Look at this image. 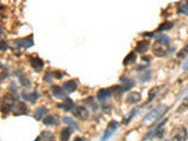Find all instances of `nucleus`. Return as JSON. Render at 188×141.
<instances>
[{
	"instance_id": "2eb2a0df",
	"label": "nucleus",
	"mask_w": 188,
	"mask_h": 141,
	"mask_svg": "<svg viewBox=\"0 0 188 141\" xmlns=\"http://www.w3.org/2000/svg\"><path fill=\"white\" fill-rule=\"evenodd\" d=\"M166 47L165 45H161V44H158L156 42L155 45L153 46V53L156 57H165L166 55Z\"/></svg>"
},
{
	"instance_id": "0eeeda50",
	"label": "nucleus",
	"mask_w": 188,
	"mask_h": 141,
	"mask_svg": "<svg viewBox=\"0 0 188 141\" xmlns=\"http://www.w3.org/2000/svg\"><path fill=\"white\" fill-rule=\"evenodd\" d=\"M62 88H64V91L67 94L73 93V92H75L76 88H78V81H76V80H68V81L64 82Z\"/></svg>"
},
{
	"instance_id": "cd10ccee",
	"label": "nucleus",
	"mask_w": 188,
	"mask_h": 141,
	"mask_svg": "<svg viewBox=\"0 0 188 141\" xmlns=\"http://www.w3.org/2000/svg\"><path fill=\"white\" fill-rule=\"evenodd\" d=\"M64 122L66 124V125H68V126H71V127L75 128V129H78V124H76L72 118H68V116L64 118Z\"/></svg>"
},
{
	"instance_id": "7ed1b4c3",
	"label": "nucleus",
	"mask_w": 188,
	"mask_h": 141,
	"mask_svg": "<svg viewBox=\"0 0 188 141\" xmlns=\"http://www.w3.org/2000/svg\"><path fill=\"white\" fill-rule=\"evenodd\" d=\"M173 141H186L187 140V129L185 127H177L172 132Z\"/></svg>"
},
{
	"instance_id": "7c9ffc66",
	"label": "nucleus",
	"mask_w": 188,
	"mask_h": 141,
	"mask_svg": "<svg viewBox=\"0 0 188 141\" xmlns=\"http://www.w3.org/2000/svg\"><path fill=\"white\" fill-rule=\"evenodd\" d=\"M159 87H154V88L150 89L149 94H148V101H152V100L155 98V95L158 94V92H159Z\"/></svg>"
},
{
	"instance_id": "393cba45",
	"label": "nucleus",
	"mask_w": 188,
	"mask_h": 141,
	"mask_svg": "<svg viewBox=\"0 0 188 141\" xmlns=\"http://www.w3.org/2000/svg\"><path fill=\"white\" fill-rule=\"evenodd\" d=\"M84 104H85V106H91L92 107V110L93 112H95V110H98V105L95 104V101H94V98H88L87 100H85L84 101Z\"/></svg>"
},
{
	"instance_id": "f03ea898",
	"label": "nucleus",
	"mask_w": 188,
	"mask_h": 141,
	"mask_svg": "<svg viewBox=\"0 0 188 141\" xmlns=\"http://www.w3.org/2000/svg\"><path fill=\"white\" fill-rule=\"evenodd\" d=\"M16 98L11 95V94H5L4 96H2V99H1V112L4 113V114H7V113H10L11 110H13V107H14V105H16Z\"/></svg>"
},
{
	"instance_id": "a211bd4d",
	"label": "nucleus",
	"mask_w": 188,
	"mask_h": 141,
	"mask_svg": "<svg viewBox=\"0 0 188 141\" xmlns=\"http://www.w3.org/2000/svg\"><path fill=\"white\" fill-rule=\"evenodd\" d=\"M43 122L46 126H57L59 124V120H58V116L55 115H47L43 119Z\"/></svg>"
},
{
	"instance_id": "5701e85b",
	"label": "nucleus",
	"mask_w": 188,
	"mask_h": 141,
	"mask_svg": "<svg viewBox=\"0 0 188 141\" xmlns=\"http://www.w3.org/2000/svg\"><path fill=\"white\" fill-rule=\"evenodd\" d=\"M135 58H136V55H135V52L128 53V54L126 55V58L124 59V65H125V66H128L129 63H134Z\"/></svg>"
},
{
	"instance_id": "c756f323",
	"label": "nucleus",
	"mask_w": 188,
	"mask_h": 141,
	"mask_svg": "<svg viewBox=\"0 0 188 141\" xmlns=\"http://www.w3.org/2000/svg\"><path fill=\"white\" fill-rule=\"evenodd\" d=\"M186 55H188V45H186L182 49H180L179 53H177V58H179V59H183Z\"/></svg>"
},
{
	"instance_id": "412c9836",
	"label": "nucleus",
	"mask_w": 188,
	"mask_h": 141,
	"mask_svg": "<svg viewBox=\"0 0 188 141\" xmlns=\"http://www.w3.org/2000/svg\"><path fill=\"white\" fill-rule=\"evenodd\" d=\"M177 11H179L181 14L188 16V0H185V1L179 2V5H177Z\"/></svg>"
},
{
	"instance_id": "f257e3e1",
	"label": "nucleus",
	"mask_w": 188,
	"mask_h": 141,
	"mask_svg": "<svg viewBox=\"0 0 188 141\" xmlns=\"http://www.w3.org/2000/svg\"><path fill=\"white\" fill-rule=\"evenodd\" d=\"M168 110L167 108V106L165 105H160V106H158L155 107L153 110H150L148 114L145 116V119H144V122H154V121L159 120V119H161L163 115L166 114V112Z\"/></svg>"
},
{
	"instance_id": "423d86ee",
	"label": "nucleus",
	"mask_w": 188,
	"mask_h": 141,
	"mask_svg": "<svg viewBox=\"0 0 188 141\" xmlns=\"http://www.w3.org/2000/svg\"><path fill=\"white\" fill-rule=\"evenodd\" d=\"M30 63L35 72H41L44 68V61L39 57H31L30 58Z\"/></svg>"
},
{
	"instance_id": "aec40b11",
	"label": "nucleus",
	"mask_w": 188,
	"mask_h": 141,
	"mask_svg": "<svg viewBox=\"0 0 188 141\" xmlns=\"http://www.w3.org/2000/svg\"><path fill=\"white\" fill-rule=\"evenodd\" d=\"M16 75L19 77V80H20V84L24 86V87H30L31 86V81L27 79V77L25 75V73L22 71H19L16 72Z\"/></svg>"
},
{
	"instance_id": "39448f33",
	"label": "nucleus",
	"mask_w": 188,
	"mask_h": 141,
	"mask_svg": "<svg viewBox=\"0 0 188 141\" xmlns=\"http://www.w3.org/2000/svg\"><path fill=\"white\" fill-rule=\"evenodd\" d=\"M117 128H118V122L115 120L111 121L109 124H108L107 128H106V131L103 133V135L101 138V141H107L111 136L113 135V133L117 131Z\"/></svg>"
},
{
	"instance_id": "c85d7f7f",
	"label": "nucleus",
	"mask_w": 188,
	"mask_h": 141,
	"mask_svg": "<svg viewBox=\"0 0 188 141\" xmlns=\"http://www.w3.org/2000/svg\"><path fill=\"white\" fill-rule=\"evenodd\" d=\"M152 71H147L146 73H144L141 77H140V81H142V82H146V81H148V80H150V78H152Z\"/></svg>"
},
{
	"instance_id": "72a5a7b5",
	"label": "nucleus",
	"mask_w": 188,
	"mask_h": 141,
	"mask_svg": "<svg viewBox=\"0 0 188 141\" xmlns=\"http://www.w3.org/2000/svg\"><path fill=\"white\" fill-rule=\"evenodd\" d=\"M45 81H47V82H51L52 81V73H47L45 75Z\"/></svg>"
},
{
	"instance_id": "9b49d317",
	"label": "nucleus",
	"mask_w": 188,
	"mask_h": 141,
	"mask_svg": "<svg viewBox=\"0 0 188 141\" xmlns=\"http://www.w3.org/2000/svg\"><path fill=\"white\" fill-rule=\"evenodd\" d=\"M120 80H121V84H122V86H121V92H127V91H129L132 87H134L135 82L132 79H128V78H126V77H121Z\"/></svg>"
},
{
	"instance_id": "4c0bfd02",
	"label": "nucleus",
	"mask_w": 188,
	"mask_h": 141,
	"mask_svg": "<svg viewBox=\"0 0 188 141\" xmlns=\"http://www.w3.org/2000/svg\"><path fill=\"white\" fill-rule=\"evenodd\" d=\"M142 60H146V61H148V60H150V58L149 57H144V58H142Z\"/></svg>"
},
{
	"instance_id": "4be33fe9",
	"label": "nucleus",
	"mask_w": 188,
	"mask_h": 141,
	"mask_svg": "<svg viewBox=\"0 0 188 141\" xmlns=\"http://www.w3.org/2000/svg\"><path fill=\"white\" fill-rule=\"evenodd\" d=\"M70 136H71V128L70 127H65L64 129L61 131V134H60V140L70 141Z\"/></svg>"
},
{
	"instance_id": "1a4fd4ad",
	"label": "nucleus",
	"mask_w": 188,
	"mask_h": 141,
	"mask_svg": "<svg viewBox=\"0 0 188 141\" xmlns=\"http://www.w3.org/2000/svg\"><path fill=\"white\" fill-rule=\"evenodd\" d=\"M113 92H114V89H113V88H102V89H100V91L98 92V94H97V99L99 100V101H105V100H107L108 98L112 95Z\"/></svg>"
},
{
	"instance_id": "20e7f679",
	"label": "nucleus",
	"mask_w": 188,
	"mask_h": 141,
	"mask_svg": "<svg viewBox=\"0 0 188 141\" xmlns=\"http://www.w3.org/2000/svg\"><path fill=\"white\" fill-rule=\"evenodd\" d=\"M33 44H34V41H33V35H32V34H31L30 37L24 38V39H18V40H16V41L13 42L14 47L25 48V49L30 48V47H32Z\"/></svg>"
},
{
	"instance_id": "f3484780",
	"label": "nucleus",
	"mask_w": 188,
	"mask_h": 141,
	"mask_svg": "<svg viewBox=\"0 0 188 141\" xmlns=\"http://www.w3.org/2000/svg\"><path fill=\"white\" fill-rule=\"evenodd\" d=\"M126 101H127V104H129V105L136 104V102L141 101V94H140L139 92H132V93L128 94Z\"/></svg>"
},
{
	"instance_id": "6ab92c4d",
	"label": "nucleus",
	"mask_w": 188,
	"mask_h": 141,
	"mask_svg": "<svg viewBox=\"0 0 188 141\" xmlns=\"http://www.w3.org/2000/svg\"><path fill=\"white\" fill-rule=\"evenodd\" d=\"M46 115H47V108L44 107V106H41V107H39V108L35 110V113H34V119L38 121L43 120Z\"/></svg>"
},
{
	"instance_id": "dca6fc26",
	"label": "nucleus",
	"mask_w": 188,
	"mask_h": 141,
	"mask_svg": "<svg viewBox=\"0 0 188 141\" xmlns=\"http://www.w3.org/2000/svg\"><path fill=\"white\" fill-rule=\"evenodd\" d=\"M52 93L57 99H66V92L60 86H52Z\"/></svg>"
},
{
	"instance_id": "f8f14e48",
	"label": "nucleus",
	"mask_w": 188,
	"mask_h": 141,
	"mask_svg": "<svg viewBox=\"0 0 188 141\" xmlns=\"http://www.w3.org/2000/svg\"><path fill=\"white\" fill-rule=\"evenodd\" d=\"M57 107L68 112V110H72V108H74V102H73V100L70 99V98H66V99H64V102L58 104Z\"/></svg>"
},
{
	"instance_id": "bb28decb",
	"label": "nucleus",
	"mask_w": 188,
	"mask_h": 141,
	"mask_svg": "<svg viewBox=\"0 0 188 141\" xmlns=\"http://www.w3.org/2000/svg\"><path fill=\"white\" fill-rule=\"evenodd\" d=\"M172 27H173V24H172V22H163L162 25H160V26L158 27V30H156V31H158V32L168 31V30H171Z\"/></svg>"
},
{
	"instance_id": "473e14b6",
	"label": "nucleus",
	"mask_w": 188,
	"mask_h": 141,
	"mask_svg": "<svg viewBox=\"0 0 188 141\" xmlns=\"http://www.w3.org/2000/svg\"><path fill=\"white\" fill-rule=\"evenodd\" d=\"M181 110H186V108H188V96H186L185 99H183L182 101V104H181V107H180Z\"/></svg>"
},
{
	"instance_id": "a878e982",
	"label": "nucleus",
	"mask_w": 188,
	"mask_h": 141,
	"mask_svg": "<svg viewBox=\"0 0 188 141\" xmlns=\"http://www.w3.org/2000/svg\"><path fill=\"white\" fill-rule=\"evenodd\" d=\"M41 138H43L45 141H54V136L53 133L49 131H45L41 133Z\"/></svg>"
},
{
	"instance_id": "f704fd0d",
	"label": "nucleus",
	"mask_w": 188,
	"mask_h": 141,
	"mask_svg": "<svg viewBox=\"0 0 188 141\" xmlns=\"http://www.w3.org/2000/svg\"><path fill=\"white\" fill-rule=\"evenodd\" d=\"M62 75H64V73H60V72H58V71L54 73V77H55L57 79H61L62 78Z\"/></svg>"
},
{
	"instance_id": "6e6552de",
	"label": "nucleus",
	"mask_w": 188,
	"mask_h": 141,
	"mask_svg": "<svg viewBox=\"0 0 188 141\" xmlns=\"http://www.w3.org/2000/svg\"><path fill=\"white\" fill-rule=\"evenodd\" d=\"M73 114H74V116L79 118L81 120H86L89 116V113H88L86 107H75V110H73Z\"/></svg>"
},
{
	"instance_id": "ea45409f",
	"label": "nucleus",
	"mask_w": 188,
	"mask_h": 141,
	"mask_svg": "<svg viewBox=\"0 0 188 141\" xmlns=\"http://www.w3.org/2000/svg\"><path fill=\"white\" fill-rule=\"evenodd\" d=\"M74 141H85V139H75Z\"/></svg>"
},
{
	"instance_id": "e433bc0d",
	"label": "nucleus",
	"mask_w": 188,
	"mask_h": 141,
	"mask_svg": "<svg viewBox=\"0 0 188 141\" xmlns=\"http://www.w3.org/2000/svg\"><path fill=\"white\" fill-rule=\"evenodd\" d=\"M144 35H145V37H153L154 34H153V33H145Z\"/></svg>"
},
{
	"instance_id": "ddd939ff",
	"label": "nucleus",
	"mask_w": 188,
	"mask_h": 141,
	"mask_svg": "<svg viewBox=\"0 0 188 141\" xmlns=\"http://www.w3.org/2000/svg\"><path fill=\"white\" fill-rule=\"evenodd\" d=\"M22 98L25 100H27V101H30L31 104H35L37 102V100L39 99V93L38 92H22Z\"/></svg>"
},
{
	"instance_id": "4468645a",
	"label": "nucleus",
	"mask_w": 188,
	"mask_h": 141,
	"mask_svg": "<svg viewBox=\"0 0 188 141\" xmlns=\"http://www.w3.org/2000/svg\"><path fill=\"white\" fill-rule=\"evenodd\" d=\"M149 48V41L148 40H142V41H139L135 46V51L138 53H141V54H145Z\"/></svg>"
},
{
	"instance_id": "b1692460",
	"label": "nucleus",
	"mask_w": 188,
	"mask_h": 141,
	"mask_svg": "<svg viewBox=\"0 0 188 141\" xmlns=\"http://www.w3.org/2000/svg\"><path fill=\"white\" fill-rule=\"evenodd\" d=\"M156 42L166 46V45L169 44V37L166 35V34H161V35H159V37L156 38Z\"/></svg>"
},
{
	"instance_id": "c9c22d12",
	"label": "nucleus",
	"mask_w": 188,
	"mask_h": 141,
	"mask_svg": "<svg viewBox=\"0 0 188 141\" xmlns=\"http://www.w3.org/2000/svg\"><path fill=\"white\" fill-rule=\"evenodd\" d=\"M1 44H2V47H1V51L4 52V51H5L6 48H7V45H6V42H5V41H2V42H1Z\"/></svg>"
},
{
	"instance_id": "58836bf2",
	"label": "nucleus",
	"mask_w": 188,
	"mask_h": 141,
	"mask_svg": "<svg viewBox=\"0 0 188 141\" xmlns=\"http://www.w3.org/2000/svg\"><path fill=\"white\" fill-rule=\"evenodd\" d=\"M41 139H43L41 136H38V138H37V139H35V140H34V141H41Z\"/></svg>"
},
{
	"instance_id": "2f4dec72",
	"label": "nucleus",
	"mask_w": 188,
	"mask_h": 141,
	"mask_svg": "<svg viewBox=\"0 0 188 141\" xmlns=\"http://www.w3.org/2000/svg\"><path fill=\"white\" fill-rule=\"evenodd\" d=\"M136 112H138V110H136V108H134V110H132V112H131V113L128 114V116H127V118H126V119L124 120V124H128L129 121L133 119V116L136 114Z\"/></svg>"
},
{
	"instance_id": "9d476101",
	"label": "nucleus",
	"mask_w": 188,
	"mask_h": 141,
	"mask_svg": "<svg viewBox=\"0 0 188 141\" xmlns=\"http://www.w3.org/2000/svg\"><path fill=\"white\" fill-rule=\"evenodd\" d=\"M28 113L27 106L24 102H16L13 107V114L14 115H25Z\"/></svg>"
}]
</instances>
